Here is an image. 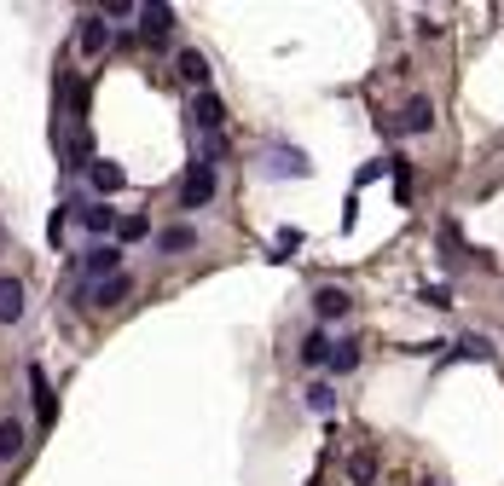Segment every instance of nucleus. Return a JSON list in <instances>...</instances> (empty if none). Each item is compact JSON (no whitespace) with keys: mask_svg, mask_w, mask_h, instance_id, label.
<instances>
[{"mask_svg":"<svg viewBox=\"0 0 504 486\" xmlns=\"http://www.w3.org/2000/svg\"><path fill=\"white\" fill-rule=\"evenodd\" d=\"M24 441H29V434H24V422H18V417H0V463H12V458H18Z\"/></svg>","mask_w":504,"mask_h":486,"instance_id":"obj_14","label":"nucleus"},{"mask_svg":"<svg viewBox=\"0 0 504 486\" xmlns=\"http://www.w3.org/2000/svg\"><path fill=\"white\" fill-rule=\"evenodd\" d=\"M156 249H163V255H186V249H197V232L192 226H163L156 232Z\"/></svg>","mask_w":504,"mask_h":486,"instance_id":"obj_13","label":"nucleus"},{"mask_svg":"<svg viewBox=\"0 0 504 486\" xmlns=\"http://www.w3.org/2000/svg\"><path fill=\"white\" fill-rule=\"evenodd\" d=\"M400 128H406V134H429V128H435V104L423 99V93H418V99H406V111H400Z\"/></svg>","mask_w":504,"mask_h":486,"instance_id":"obj_9","label":"nucleus"},{"mask_svg":"<svg viewBox=\"0 0 504 486\" xmlns=\"http://www.w3.org/2000/svg\"><path fill=\"white\" fill-rule=\"evenodd\" d=\"M116 273H122V249H116V243H93V249H87V261H82L87 290H93V284H105V278H116Z\"/></svg>","mask_w":504,"mask_h":486,"instance_id":"obj_1","label":"nucleus"},{"mask_svg":"<svg viewBox=\"0 0 504 486\" xmlns=\"http://www.w3.org/2000/svg\"><path fill=\"white\" fill-rule=\"evenodd\" d=\"M139 18H146V41L151 46H163L168 29H175V12H168V6H139Z\"/></svg>","mask_w":504,"mask_h":486,"instance_id":"obj_12","label":"nucleus"},{"mask_svg":"<svg viewBox=\"0 0 504 486\" xmlns=\"http://www.w3.org/2000/svg\"><path fill=\"white\" fill-rule=\"evenodd\" d=\"M87 180H93V192H122V180H128V174H122L110 156H93V163H87Z\"/></svg>","mask_w":504,"mask_h":486,"instance_id":"obj_10","label":"nucleus"},{"mask_svg":"<svg viewBox=\"0 0 504 486\" xmlns=\"http://www.w3.org/2000/svg\"><path fill=\"white\" fill-rule=\"evenodd\" d=\"M76 41H82V53H87V58H99L105 46H110V24H105V12H87L82 29H76Z\"/></svg>","mask_w":504,"mask_h":486,"instance_id":"obj_6","label":"nucleus"},{"mask_svg":"<svg viewBox=\"0 0 504 486\" xmlns=\"http://www.w3.org/2000/svg\"><path fill=\"white\" fill-rule=\"evenodd\" d=\"M209 197H215V163H203V156H197V163H192V174H186L180 203H186V209H203Z\"/></svg>","mask_w":504,"mask_h":486,"instance_id":"obj_3","label":"nucleus"},{"mask_svg":"<svg viewBox=\"0 0 504 486\" xmlns=\"http://www.w3.org/2000/svg\"><path fill=\"white\" fill-rule=\"evenodd\" d=\"M330 348H337V342H330L325 331H307L302 336V365H330Z\"/></svg>","mask_w":504,"mask_h":486,"instance_id":"obj_17","label":"nucleus"},{"mask_svg":"<svg viewBox=\"0 0 504 486\" xmlns=\"http://www.w3.org/2000/svg\"><path fill=\"white\" fill-rule=\"evenodd\" d=\"M429 486H440V481H429Z\"/></svg>","mask_w":504,"mask_h":486,"instance_id":"obj_24","label":"nucleus"},{"mask_svg":"<svg viewBox=\"0 0 504 486\" xmlns=\"http://www.w3.org/2000/svg\"><path fill=\"white\" fill-rule=\"evenodd\" d=\"M146 232H151V221H146V214H122L116 238H122V243H139V238H146Z\"/></svg>","mask_w":504,"mask_h":486,"instance_id":"obj_20","label":"nucleus"},{"mask_svg":"<svg viewBox=\"0 0 504 486\" xmlns=\"http://www.w3.org/2000/svg\"><path fill=\"white\" fill-rule=\"evenodd\" d=\"M24 319V284L12 273H0V324H18Z\"/></svg>","mask_w":504,"mask_h":486,"instance_id":"obj_7","label":"nucleus"},{"mask_svg":"<svg viewBox=\"0 0 504 486\" xmlns=\"http://www.w3.org/2000/svg\"><path fill=\"white\" fill-rule=\"evenodd\" d=\"M29 394H35V412H41V422H53V388H46V371L41 365H29Z\"/></svg>","mask_w":504,"mask_h":486,"instance_id":"obj_16","label":"nucleus"},{"mask_svg":"<svg viewBox=\"0 0 504 486\" xmlns=\"http://www.w3.org/2000/svg\"><path fill=\"white\" fill-rule=\"evenodd\" d=\"M261 174H273V180H302V174H307V163H302V151L273 145V151H261Z\"/></svg>","mask_w":504,"mask_h":486,"instance_id":"obj_2","label":"nucleus"},{"mask_svg":"<svg viewBox=\"0 0 504 486\" xmlns=\"http://www.w3.org/2000/svg\"><path fill=\"white\" fill-rule=\"evenodd\" d=\"M348 475L354 481H371L377 475V458H348Z\"/></svg>","mask_w":504,"mask_h":486,"instance_id":"obj_22","label":"nucleus"},{"mask_svg":"<svg viewBox=\"0 0 504 486\" xmlns=\"http://www.w3.org/2000/svg\"><path fill=\"white\" fill-rule=\"evenodd\" d=\"M128 290H134V278L116 273V278H105V284H93L87 302H93V307H116V302H128Z\"/></svg>","mask_w":504,"mask_h":486,"instance_id":"obj_8","label":"nucleus"},{"mask_svg":"<svg viewBox=\"0 0 504 486\" xmlns=\"http://www.w3.org/2000/svg\"><path fill=\"white\" fill-rule=\"evenodd\" d=\"M330 405H337V388H330V382H313V388H307V412H319V417H325Z\"/></svg>","mask_w":504,"mask_h":486,"instance_id":"obj_21","label":"nucleus"},{"mask_svg":"<svg viewBox=\"0 0 504 486\" xmlns=\"http://www.w3.org/2000/svg\"><path fill=\"white\" fill-rule=\"evenodd\" d=\"M330 371H337V376L359 371V342H337V348H330Z\"/></svg>","mask_w":504,"mask_h":486,"instance_id":"obj_18","label":"nucleus"},{"mask_svg":"<svg viewBox=\"0 0 504 486\" xmlns=\"http://www.w3.org/2000/svg\"><path fill=\"white\" fill-rule=\"evenodd\" d=\"M348 307H354V295L342 290V284L313 290V319H348Z\"/></svg>","mask_w":504,"mask_h":486,"instance_id":"obj_5","label":"nucleus"},{"mask_svg":"<svg viewBox=\"0 0 504 486\" xmlns=\"http://www.w3.org/2000/svg\"><path fill=\"white\" fill-rule=\"evenodd\" d=\"M452 353H459V359H487V353H493V342H487V336H459V342H452Z\"/></svg>","mask_w":504,"mask_h":486,"instance_id":"obj_19","label":"nucleus"},{"mask_svg":"<svg viewBox=\"0 0 504 486\" xmlns=\"http://www.w3.org/2000/svg\"><path fill=\"white\" fill-rule=\"evenodd\" d=\"M192 122L203 134H220V128H227V99H220V93H197V99H192Z\"/></svg>","mask_w":504,"mask_h":486,"instance_id":"obj_4","label":"nucleus"},{"mask_svg":"<svg viewBox=\"0 0 504 486\" xmlns=\"http://www.w3.org/2000/svg\"><path fill=\"white\" fill-rule=\"evenodd\" d=\"M175 64H180V75H186L192 87H203V93H209V58H203V53H192V46H186V53L175 58Z\"/></svg>","mask_w":504,"mask_h":486,"instance_id":"obj_15","label":"nucleus"},{"mask_svg":"<svg viewBox=\"0 0 504 486\" xmlns=\"http://www.w3.org/2000/svg\"><path fill=\"white\" fill-rule=\"evenodd\" d=\"M82 226L93 232V238H105V232H116V226H122V214L110 209V203H87V209H82Z\"/></svg>","mask_w":504,"mask_h":486,"instance_id":"obj_11","label":"nucleus"},{"mask_svg":"<svg viewBox=\"0 0 504 486\" xmlns=\"http://www.w3.org/2000/svg\"><path fill=\"white\" fill-rule=\"evenodd\" d=\"M423 302H429V307H452V295L440 290V284H429V290H423Z\"/></svg>","mask_w":504,"mask_h":486,"instance_id":"obj_23","label":"nucleus"}]
</instances>
